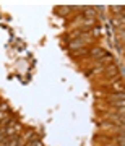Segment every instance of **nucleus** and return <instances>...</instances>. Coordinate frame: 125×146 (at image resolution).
I'll return each mask as SVG.
<instances>
[{
	"label": "nucleus",
	"mask_w": 125,
	"mask_h": 146,
	"mask_svg": "<svg viewBox=\"0 0 125 146\" xmlns=\"http://www.w3.org/2000/svg\"><path fill=\"white\" fill-rule=\"evenodd\" d=\"M21 141H20V136L15 135V136H10V138H7V140L0 141V146H20Z\"/></svg>",
	"instance_id": "obj_1"
},
{
	"label": "nucleus",
	"mask_w": 125,
	"mask_h": 146,
	"mask_svg": "<svg viewBox=\"0 0 125 146\" xmlns=\"http://www.w3.org/2000/svg\"><path fill=\"white\" fill-rule=\"evenodd\" d=\"M94 57H101V55H107V54L104 52V50H101V49H96V50H93Z\"/></svg>",
	"instance_id": "obj_2"
}]
</instances>
